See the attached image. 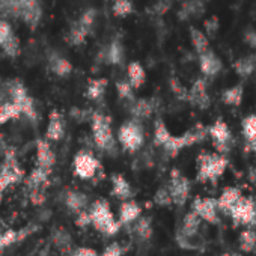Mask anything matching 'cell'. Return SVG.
I'll return each mask as SVG.
<instances>
[{"instance_id":"obj_40","label":"cell","mask_w":256,"mask_h":256,"mask_svg":"<svg viewBox=\"0 0 256 256\" xmlns=\"http://www.w3.org/2000/svg\"><path fill=\"white\" fill-rule=\"evenodd\" d=\"M77 22H78L82 26H84V28H88L89 30H92V28H94V24H95V22H96V11H95L94 8H89V10L83 11L82 16H80V18H78Z\"/></svg>"},{"instance_id":"obj_31","label":"cell","mask_w":256,"mask_h":256,"mask_svg":"<svg viewBox=\"0 0 256 256\" xmlns=\"http://www.w3.org/2000/svg\"><path fill=\"white\" fill-rule=\"evenodd\" d=\"M244 96V88L241 84H234L230 88H228L223 94H222V100L224 104L230 106V107H236L241 104Z\"/></svg>"},{"instance_id":"obj_10","label":"cell","mask_w":256,"mask_h":256,"mask_svg":"<svg viewBox=\"0 0 256 256\" xmlns=\"http://www.w3.org/2000/svg\"><path fill=\"white\" fill-rule=\"evenodd\" d=\"M125 60V47L119 38L112 40V42L101 48V52L96 56V62L100 64H108V65H122Z\"/></svg>"},{"instance_id":"obj_34","label":"cell","mask_w":256,"mask_h":256,"mask_svg":"<svg viewBox=\"0 0 256 256\" xmlns=\"http://www.w3.org/2000/svg\"><path fill=\"white\" fill-rule=\"evenodd\" d=\"M190 40H192L193 48H194L199 54L204 53V52H206V50L210 48L208 36H206L204 32H200L199 29H194V28L190 29Z\"/></svg>"},{"instance_id":"obj_22","label":"cell","mask_w":256,"mask_h":256,"mask_svg":"<svg viewBox=\"0 0 256 256\" xmlns=\"http://www.w3.org/2000/svg\"><path fill=\"white\" fill-rule=\"evenodd\" d=\"M126 80L133 86V89H140L146 80L145 68L140 62H130L126 65Z\"/></svg>"},{"instance_id":"obj_26","label":"cell","mask_w":256,"mask_h":256,"mask_svg":"<svg viewBox=\"0 0 256 256\" xmlns=\"http://www.w3.org/2000/svg\"><path fill=\"white\" fill-rule=\"evenodd\" d=\"M22 116V108L18 104H16L14 101H4L0 104V126L8 124L10 120L18 119Z\"/></svg>"},{"instance_id":"obj_8","label":"cell","mask_w":256,"mask_h":256,"mask_svg":"<svg viewBox=\"0 0 256 256\" xmlns=\"http://www.w3.org/2000/svg\"><path fill=\"white\" fill-rule=\"evenodd\" d=\"M192 211H194L202 222L210 224H217L220 222V211L217 206V199L214 198H194L192 202Z\"/></svg>"},{"instance_id":"obj_19","label":"cell","mask_w":256,"mask_h":256,"mask_svg":"<svg viewBox=\"0 0 256 256\" xmlns=\"http://www.w3.org/2000/svg\"><path fill=\"white\" fill-rule=\"evenodd\" d=\"M112 196L119 199L120 202L126 199H133V188L128 180L120 174L112 175Z\"/></svg>"},{"instance_id":"obj_37","label":"cell","mask_w":256,"mask_h":256,"mask_svg":"<svg viewBox=\"0 0 256 256\" xmlns=\"http://www.w3.org/2000/svg\"><path fill=\"white\" fill-rule=\"evenodd\" d=\"M116 92H118V96L124 101L132 102L136 100L134 98V89L130 83H128V80H118L116 82Z\"/></svg>"},{"instance_id":"obj_23","label":"cell","mask_w":256,"mask_h":256,"mask_svg":"<svg viewBox=\"0 0 256 256\" xmlns=\"http://www.w3.org/2000/svg\"><path fill=\"white\" fill-rule=\"evenodd\" d=\"M65 205L70 211H72L74 214L83 211V210H88V196L82 192H77V190H70L66 192L65 194Z\"/></svg>"},{"instance_id":"obj_12","label":"cell","mask_w":256,"mask_h":256,"mask_svg":"<svg viewBox=\"0 0 256 256\" xmlns=\"http://www.w3.org/2000/svg\"><path fill=\"white\" fill-rule=\"evenodd\" d=\"M140 216H142L140 205L134 199H126V200H122V204L119 205V211H118L116 218H118L120 226H130Z\"/></svg>"},{"instance_id":"obj_49","label":"cell","mask_w":256,"mask_h":256,"mask_svg":"<svg viewBox=\"0 0 256 256\" xmlns=\"http://www.w3.org/2000/svg\"><path fill=\"white\" fill-rule=\"evenodd\" d=\"M252 148H253V151H254V154H256V139L252 142Z\"/></svg>"},{"instance_id":"obj_32","label":"cell","mask_w":256,"mask_h":256,"mask_svg":"<svg viewBox=\"0 0 256 256\" xmlns=\"http://www.w3.org/2000/svg\"><path fill=\"white\" fill-rule=\"evenodd\" d=\"M170 138H172V134L169 132V128L166 126V124L162 119H157L154 124V145L163 148L169 142Z\"/></svg>"},{"instance_id":"obj_39","label":"cell","mask_w":256,"mask_h":256,"mask_svg":"<svg viewBox=\"0 0 256 256\" xmlns=\"http://www.w3.org/2000/svg\"><path fill=\"white\" fill-rule=\"evenodd\" d=\"M169 86H170V90L172 94L178 98V100H182V101H187L188 100V89L186 86H182V83L176 78V77H172L169 80Z\"/></svg>"},{"instance_id":"obj_27","label":"cell","mask_w":256,"mask_h":256,"mask_svg":"<svg viewBox=\"0 0 256 256\" xmlns=\"http://www.w3.org/2000/svg\"><path fill=\"white\" fill-rule=\"evenodd\" d=\"M90 32L92 30H89L88 28L82 26L78 22H76L70 28V30L66 34V42L70 46H82V44H84V41H86V38L89 36Z\"/></svg>"},{"instance_id":"obj_17","label":"cell","mask_w":256,"mask_h":256,"mask_svg":"<svg viewBox=\"0 0 256 256\" xmlns=\"http://www.w3.org/2000/svg\"><path fill=\"white\" fill-rule=\"evenodd\" d=\"M200 226H202V218L194 212V211H188L184 214L181 224L176 230L175 235H181V236H196L200 235Z\"/></svg>"},{"instance_id":"obj_18","label":"cell","mask_w":256,"mask_h":256,"mask_svg":"<svg viewBox=\"0 0 256 256\" xmlns=\"http://www.w3.org/2000/svg\"><path fill=\"white\" fill-rule=\"evenodd\" d=\"M241 196H242V193L238 187H226L217 198V206H218L220 214L229 216L232 206L240 200Z\"/></svg>"},{"instance_id":"obj_15","label":"cell","mask_w":256,"mask_h":256,"mask_svg":"<svg viewBox=\"0 0 256 256\" xmlns=\"http://www.w3.org/2000/svg\"><path fill=\"white\" fill-rule=\"evenodd\" d=\"M56 164V154L48 140H38L36 142V166L46 170H53Z\"/></svg>"},{"instance_id":"obj_35","label":"cell","mask_w":256,"mask_h":256,"mask_svg":"<svg viewBox=\"0 0 256 256\" xmlns=\"http://www.w3.org/2000/svg\"><path fill=\"white\" fill-rule=\"evenodd\" d=\"M0 48L4 50V53L10 58H17L22 52V44H20V40L18 36L14 34L12 36H10L2 46H0Z\"/></svg>"},{"instance_id":"obj_44","label":"cell","mask_w":256,"mask_h":256,"mask_svg":"<svg viewBox=\"0 0 256 256\" xmlns=\"http://www.w3.org/2000/svg\"><path fill=\"white\" fill-rule=\"evenodd\" d=\"M204 28H205L208 36H216L217 32H218V29H220V22H218L217 17H211V18L205 20Z\"/></svg>"},{"instance_id":"obj_4","label":"cell","mask_w":256,"mask_h":256,"mask_svg":"<svg viewBox=\"0 0 256 256\" xmlns=\"http://www.w3.org/2000/svg\"><path fill=\"white\" fill-rule=\"evenodd\" d=\"M118 142L122 150L128 152H138L145 144V130L140 120L130 119L122 124L118 130Z\"/></svg>"},{"instance_id":"obj_47","label":"cell","mask_w":256,"mask_h":256,"mask_svg":"<svg viewBox=\"0 0 256 256\" xmlns=\"http://www.w3.org/2000/svg\"><path fill=\"white\" fill-rule=\"evenodd\" d=\"M244 42H246L250 48L256 50V30H254V29H250V30H247V32L244 34Z\"/></svg>"},{"instance_id":"obj_13","label":"cell","mask_w":256,"mask_h":256,"mask_svg":"<svg viewBox=\"0 0 256 256\" xmlns=\"http://www.w3.org/2000/svg\"><path fill=\"white\" fill-rule=\"evenodd\" d=\"M65 118L59 110H53L50 113L48 125L46 130V140L48 142H59L65 136Z\"/></svg>"},{"instance_id":"obj_46","label":"cell","mask_w":256,"mask_h":256,"mask_svg":"<svg viewBox=\"0 0 256 256\" xmlns=\"http://www.w3.org/2000/svg\"><path fill=\"white\" fill-rule=\"evenodd\" d=\"M66 256H98V252L92 247H77L71 248Z\"/></svg>"},{"instance_id":"obj_41","label":"cell","mask_w":256,"mask_h":256,"mask_svg":"<svg viewBox=\"0 0 256 256\" xmlns=\"http://www.w3.org/2000/svg\"><path fill=\"white\" fill-rule=\"evenodd\" d=\"M154 202L158 206H169V205H172V198H170V193H169L168 187H162V188H158L156 192Z\"/></svg>"},{"instance_id":"obj_14","label":"cell","mask_w":256,"mask_h":256,"mask_svg":"<svg viewBox=\"0 0 256 256\" xmlns=\"http://www.w3.org/2000/svg\"><path fill=\"white\" fill-rule=\"evenodd\" d=\"M199 66L205 77H216L222 71L223 64H222V59L208 48L206 52L199 54Z\"/></svg>"},{"instance_id":"obj_45","label":"cell","mask_w":256,"mask_h":256,"mask_svg":"<svg viewBox=\"0 0 256 256\" xmlns=\"http://www.w3.org/2000/svg\"><path fill=\"white\" fill-rule=\"evenodd\" d=\"M14 35V30H12V26L6 22V20H2L0 18V46H2L10 36Z\"/></svg>"},{"instance_id":"obj_30","label":"cell","mask_w":256,"mask_h":256,"mask_svg":"<svg viewBox=\"0 0 256 256\" xmlns=\"http://www.w3.org/2000/svg\"><path fill=\"white\" fill-rule=\"evenodd\" d=\"M234 70L236 71L238 76L241 77H248L256 71V53L254 54H248L244 58H240L235 64H234Z\"/></svg>"},{"instance_id":"obj_3","label":"cell","mask_w":256,"mask_h":256,"mask_svg":"<svg viewBox=\"0 0 256 256\" xmlns=\"http://www.w3.org/2000/svg\"><path fill=\"white\" fill-rule=\"evenodd\" d=\"M228 169V158L223 154L204 152L198 157L196 170L198 181L200 182H216Z\"/></svg>"},{"instance_id":"obj_1","label":"cell","mask_w":256,"mask_h":256,"mask_svg":"<svg viewBox=\"0 0 256 256\" xmlns=\"http://www.w3.org/2000/svg\"><path fill=\"white\" fill-rule=\"evenodd\" d=\"M94 145L108 154H114L118 150V140L112 130V118L102 112H92L89 119Z\"/></svg>"},{"instance_id":"obj_38","label":"cell","mask_w":256,"mask_h":256,"mask_svg":"<svg viewBox=\"0 0 256 256\" xmlns=\"http://www.w3.org/2000/svg\"><path fill=\"white\" fill-rule=\"evenodd\" d=\"M53 241H54V246L59 247L60 250H64L65 253H68L71 250V236L66 230H64V229L54 230Z\"/></svg>"},{"instance_id":"obj_11","label":"cell","mask_w":256,"mask_h":256,"mask_svg":"<svg viewBox=\"0 0 256 256\" xmlns=\"http://www.w3.org/2000/svg\"><path fill=\"white\" fill-rule=\"evenodd\" d=\"M192 106L204 110V108H208L210 104H211V98H210V94H208V84H206V80L205 78H198L192 88L188 89V100H187Z\"/></svg>"},{"instance_id":"obj_28","label":"cell","mask_w":256,"mask_h":256,"mask_svg":"<svg viewBox=\"0 0 256 256\" xmlns=\"http://www.w3.org/2000/svg\"><path fill=\"white\" fill-rule=\"evenodd\" d=\"M133 230L134 235L140 240V241H150L154 230H152V222L150 217H139L134 223H133Z\"/></svg>"},{"instance_id":"obj_43","label":"cell","mask_w":256,"mask_h":256,"mask_svg":"<svg viewBox=\"0 0 256 256\" xmlns=\"http://www.w3.org/2000/svg\"><path fill=\"white\" fill-rule=\"evenodd\" d=\"M126 252V248L120 244V242H112L108 244L101 253H98V256H124Z\"/></svg>"},{"instance_id":"obj_25","label":"cell","mask_w":256,"mask_h":256,"mask_svg":"<svg viewBox=\"0 0 256 256\" xmlns=\"http://www.w3.org/2000/svg\"><path fill=\"white\" fill-rule=\"evenodd\" d=\"M50 174H52L50 170H46V169L36 166V168L29 174V176H28V180H26L28 187H29L30 190L47 187V186H48V180H50Z\"/></svg>"},{"instance_id":"obj_33","label":"cell","mask_w":256,"mask_h":256,"mask_svg":"<svg viewBox=\"0 0 256 256\" xmlns=\"http://www.w3.org/2000/svg\"><path fill=\"white\" fill-rule=\"evenodd\" d=\"M112 12L118 18H125L134 12V6L132 0H113Z\"/></svg>"},{"instance_id":"obj_36","label":"cell","mask_w":256,"mask_h":256,"mask_svg":"<svg viewBox=\"0 0 256 256\" xmlns=\"http://www.w3.org/2000/svg\"><path fill=\"white\" fill-rule=\"evenodd\" d=\"M241 130H242L246 140L253 142L256 139V114H250V116L242 119Z\"/></svg>"},{"instance_id":"obj_16","label":"cell","mask_w":256,"mask_h":256,"mask_svg":"<svg viewBox=\"0 0 256 256\" xmlns=\"http://www.w3.org/2000/svg\"><path fill=\"white\" fill-rule=\"evenodd\" d=\"M157 110V102L154 98H139L130 102V113L133 119L142 120V119H150L152 113Z\"/></svg>"},{"instance_id":"obj_9","label":"cell","mask_w":256,"mask_h":256,"mask_svg":"<svg viewBox=\"0 0 256 256\" xmlns=\"http://www.w3.org/2000/svg\"><path fill=\"white\" fill-rule=\"evenodd\" d=\"M208 134L211 136V139L214 140V145L217 148V151L220 154H226L230 151L232 148V133L229 130V126L226 122L223 120H217L214 122L211 126H210V130H208Z\"/></svg>"},{"instance_id":"obj_42","label":"cell","mask_w":256,"mask_h":256,"mask_svg":"<svg viewBox=\"0 0 256 256\" xmlns=\"http://www.w3.org/2000/svg\"><path fill=\"white\" fill-rule=\"evenodd\" d=\"M174 4H175V0H157V2L152 5L151 11H152L154 16L162 17V16H164L174 6Z\"/></svg>"},{"instance_id":"obj_24","label":"cell","mask_w":256,"mask_h":256,"mask_svg":"<svg viewBox=\"0 0 256 256\" xmlns=\"http://www.w3.org/2000/svg\"><path fill=\"white\" fill-rule=\"evenodd\" d=\"M107 84L108 82L106 78H90L88 82V86H86V98L90 100V101H101L106 95V90H107Z\"/></svg>"},{"instance_id":"obj_6","label":"cell","mask_w":256,"mask_h":256,"mask_svg":"<svg viewBox=\"0 0 256 256\" xmlns=\"http://www.w3.org/2000/svg\"><path fill=\"white\" fill-rule=\"evenodd\" d=\"M101 170L100 160L88 150H82L76 154L72 160V172L80 180H92Z\"/></svg>"},{"instance_id":"obj_29","label":"cell","mask_w":256,"mask_h":256,"mask_svg":"<svg viewBox=\"0 0 256 256\" xmlns=\"http://www.w3.org/2000/svg\"><path fill=\"white\" fill-rule=\"evenodd\" d=\"M238 247L244 253H252L256 250V229L246 228L238 236Z\"/></svg>"},{"instance_id":"obj_7","label":"cell","mask_w":256,"mask_h":256,"mask_svg":"<svg viewBox=\"0 0 256 256\" xmlns=\"http://www.w3.org/2000/svg\"><path fill=\"white\" fill-rule=\"evenodd\" d=\"M168 190L170 193L172 198V204L182 206L186 205V202L190 198L192 193V182L188 181L187 176H184L178 169H174L170 172V180H169V186Z\"/></svg>"},{"instance_id":"obj_20","label":"cell","mask_w":256,"mask_h":256,"mask_svg":"<svg viewBox=\"0 0 256 256\" xmlns=\"http://www.w3.org/2000/svg\"><path fill=\"white\" fill-rule=\"evenodd\" d=\"M204 12H205L204 0H186L178 11V18L182 22H188L193 18H199Z\"/></svg>"},{"instance_id":"obj_5","label":"cell","mask_w":256,"mask_h":256,"mask_svg":"<svg viewBox=\"0 0 256 256\" xmlns=\"http://www.w3.org/2000/svg\"><path fill=\"white\" fill-rule=\"evenodd\" d=\"M229 217L235 228L244 226L256 229V199L241 196L240 200L232 206Z\"/></svg>"},{"instance_id":"obj_2","label":"cell","mask_w":256,"mask_h":256,"mask_svg":"<svg viewBox=\"0 0 256 256\" xmlns=\"http://www.w3.org/2000/svg\"><path fill=\"white\" fill-rule=\"evenodd\" d=\"M88 212H89L90 224L98 232H101L107 236H113L119 232L120 224H119L118 218L114 217V214L112 212V208L106 199L95 200L88 208Z\"/></svg>"},{"instance_id":"obj_21","label":"cell","mask_w":256,"mask_h":256,"mask_svg":"<svg viewBox=\"0 0 256 256\" xmlns=\"http://www.w3.org/2000/svg\"><path fill=\"white\" fill-rule=\"evenodd\" d=\"M48 68L58 77H68L72 72V70H74L72 64L66 58L60 56L58 53H52L50 54V58H48Z\"/></svg>"},{"instance_id":"obj_48","label":"cell","mask_w":256,"mask_h":256,"mask_svg":"<svg viewBox=\"0 0 256 256\" xmlns=\"http://www.w3.org/2000/svg\"><path fill=\"white\" fill-rule=\"evenodd\" d=\"M222 256H244V254H241V253H238V252H226V253H223Z\"/></svg>"}]
</instances>
